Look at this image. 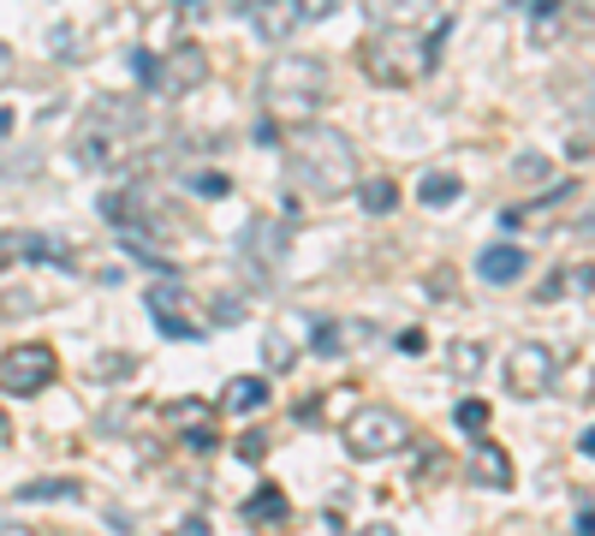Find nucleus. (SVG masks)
I'll use <instances>...</instances> for the list:
<instances>
[{"label": "nucleus", "mask_w": 595, "mask_h": 536, "mask_svg": "<svg viewBox=\"0 0 595 536\" xmlns=\"http://www.w3.org/2000/svg\"><path fill=\"white\" fill-rule=\"evenodd\" d=\"M143 138H150V113H143V101L96 96L90 108H84V120H78L71 150H78L84 167H120V162H132V150Z\"/></svg>", "instance_id": "f257e3e1"}, {"label": "nucleus", "mask_w": 595, "mask_h": 536, "mask_svg": "<svg viewBox=\"0 0 595 536\" xmlns=\"http://www.w3.org/2000/svg\"><path fill=\"white\" fill-rule=\"evenodd\" d=\"M286 173L310 197H340L357 185V150L333 125H304V132L286 138Z\"/></svg>", "instance_id": "f03ea898"}, {"label": "nucleus", "mask_w": 595, "mask_h": 536, "mask_svg": "<svg viewBox=\"0 0 595 536\" xmlns=\"http://www.w3.org/2000/svg\"><path fill=\"white\" fill-rule=\"evenodd\" d=\"M328 90H333V72L316 54H274L263 66V108L274 120H286L293 132L316 125V113L328 108Z\"/></svg>", "instance_id": "7ed1b4c3"}, {"label": "nucleus", "mask_w": 595, "mask_h": 536, "mask_svg": "<svg viewBox=\"0 0 595 536\" xmlns=\"http://www.w3.org/2000/svg\"><path fill=\"white\" fill-rule=\"evenodd\" d=\"M441 36H447V19L434 24V31H417V24H382V31L364 42V72L375 84H387V90H405V84H417L434 66Z\"/></svg>", "instance_id": "20e7f679"}, {"label": "nucleus", "mask_w": 595, "mask_h": 536, "mask_svg": "<svg viewBox=\"0 0 595 536\" xmlns=\"http://www.w3.org/2000/svg\"><path fill=\"white\" fill-rule=\"evenodd\" d=\"M340 436H345V453L352 459H387V453L411 447V424H405L394 405H357Z\"/></svg>", "instance_id": "39448f33"}, {"label": "nucleus", "mask_w": 595, "mask_h": 536, "mask_svg": "<svg viewBox=\"0 0 595 536\" xmlns=\"http://www.w3.org/2000/svg\"><path fill=\"white\" fill-rule=\"evenodd\" d=\"M54 375H60V358H54L48 346H36V340H24V346H12V352H0V394H12V400L42 394Z\"/></svg>", "instance_id": "423d86ee"}, {"label": "nucleus", "mask_w": 595, "mask_h": 536, "mask_svg": "<svg viewBox=\"0 0 595 536\" xmlns=\"http://www.w3.org/2000/svg\"><path fill=\"white\" fill-rule=\"evenodd\" d=\"M554 375H560V352H554V346H542V340H518L513 358H506V387H513L518 400L548 394Z\"/></svg>", "instance_id": "0eeeda50"}, {"label": "nucleus", "mask_w": 595, "mask_h": 536, "mask_svg": "<svg viewBox=\"0 0 595 536\" xmlns=\"http://www.w3.org/2000/svg\"><path fill=\"white\" fill-rule=\"evenodd\" d=\"M328 12H333L328 0H263V7H244V19H251V31L263 42H286L298 24H316Z\"/></svg>", "instance_id": "6e6552de"}, {"label": "nucleus", "mask_w": 595, "mask_h": 536, "mask_svg": "<svg viewBox=\"0 0 595 536\" xmlns=\"http://www.w3.org/2000/svg\"><path fill=\"white\" fill-rule=\"evenodd\" d=\"M185 286H173V281H162V286H150L143 293V304H150V316H155V328H162L167 340H202V328L191 322V310H185Z\"/></svg>", "instance_id": "1a4fd4ad"}, {"label": "nucleus", "mask_w": 595, "mask_h": 536, "mask_svg": "<svg viewBox=\"0 0 595 536\" xmlns=\"http://www.w3.org/2000/svg\"><path fill=\"white\" fill-rule=\"evenodd\" d=\"M280 239H286V233H280V221H274V215H256V221L244 227V244H239V251H244V263L263 274V281L274 274V263H280V251H286Z\"/></svg>", "instance_id": "9d476101"}, {"label": "nucleus", "mask_w": 595, "mask_h": 536, "mask_svg": "<svg viewBox=\"0 0 595 536\" xmlns=\"http://www.w3.org/2000/svg\"><path fill=\"white\" fill-rule=\"evenodd\" d=\"M7 263H60V269H71V251L54 244L48 233H0V269Z\"/></svg>", "instance_id": "9b49d317"}, {"label": "nucleus", "mask_w": 595, "mask_h": 536, "mask_svg": "<svg viewBox=\"0 0 595 536\" xmlns=\"http://www.w3.org/2000/svg\"><path fill=\"white\" fill-rule=\"evenodd\" d=\"M167 424L185 429V441H191L197 453H209V447H214V405H202V400H173V405H167Z\"/></svg>", "instance_id": "f8f14e48"}, {"label": "nucleus", "mask_w": 595, "mask_h": 536, "mask_svg": "<svg viewBox=\"0 0 595 536\" xmlns=\"http://www.w3.org/2000/svg\"><path fill=\"white\" fill-rule=\"evenodd\" d=\"M209 78V61H202V48L197 42H179V48L167 54V66H162V96H179V90H191V84Z\"/></svg>", "instance_id": "ddd939ff"}, {"label": "nucleus", "mask_w": 595, "mask_h": 536, "mask_svg": "<svg viewBox=\"0 0 595 536\" xmlns=\"http://www.w3.org/2000/svg\"><path fill=\"white\" fill-rule=\"evenodd\" d=\"M525 263H530L525 244H488V251L476 256V274L495 281V286H506V281H525Z\"/></svg>", "instance_id": "4468645a"}, {"label": "nucleus", "mask_w": 595, "mask_h": 536, "mask_svg": "<svg viewBox=\"0 0 595 536\" xmlns=\"http://www.w3.org/2000/svg\"><path fill=\"white\" fill-rule=\"evenodd\" d=\"M471 477L488 489H513V459L500 441H471Z\"/></svg>", "instance_id": "2eb2a0df"}, {"label": "nucleus", "mask_w": 595, "mask_h": 536, "mask_svg": "<svg viewBox=\"0 0 595 536\" xmlns=\"http://www.w3.org/2000/svg\"><path fill=\"white\" fill-rule=\"evenodd\" d=\"M293 518V501L280 495V489H256L251 501H244V525H286Z\"/></svg>", "instance_id": "dca6fc26"}, {"label": "nucleus", "mask_w": 595, "mask_h": 536, "mask_svg": "<svg viewBox=\"0 0 595 536\" xmlns=\"http://www.w3.org/2000/svg\"><path fill=\"white\" fill-rule=\"evenodd\" d=\"M221 405H227V412H263V405H268V382H263V375H239V382H227Z\"/></svg>", "instance_id": "f3484780"}, {"label": "nucleus", "mask_w": 595, "mask_h": 536, "mask_svg": "<svg viewBox=\"0 0 595 536\" xmlns=\"http://www.w3.org/2000/svg\"><path fill=\"white\" fill-rule=\"evenodd\" d=\"M101 215H108L113 227H143L150 221V203H143L137 192H108L101 197Z\"/></svg>", "instance_id": "a211bd4d"}, {"label": "nucleus", "mask_w": 595, "mask_h": 536, "mask_svg": "<svg viewBox=\"0 0 595 536\" xmlns=\"http://www.w3.org/2000/svg\"><path fill=\"white\" fill-rule=\"evenodd\" d=\"M464 192L459 173H423V185H417V197H423V209H453Z\"/></svg>", "instance_id": "6ab92c4d"}, {"label": "nucleus", "mask_w": 595, "mask_h": 536, "mask_svg": "<svg viewBox=\"0 0 595 536\" xmlns=\"http://www.w3.org/2000/svg\"><path fill=\"white\" fill-rule=\"evenodd\" d=\"M483 364H488L483 340H453V346H447V370H453L459 382H471V375H483Z\"/></svg>", "instance_id": "aec40b11"}, {"label": "nucleus", "mask_w": 595, "mask_h": 536, "mask_svg": "<svg viewBox=\"0 0 595 536\" xmlns=\"http://www.w3.org/2000/svg\"><path fill=\"white\" fill-rule=\"evenodd\" d=\"M19 501H84V489L71 477H42V483H24Z\"/></svg>", "instance_id": "412c9836"}, {"label": "nucleus", "mask_w": 595, "mask_h": 536, "mask_svg": "<svg viewBox=\"0 0 595 536\" xmlns=\"http://www.w3.org/2000/svg\"><path fill=\"white\" fill-rule=\"evenodd\" d=\"M357 203H364L370 215H387L399 203V185L387 179V173H382V179H364V185H357Z\"/></svg>", "instance_id": "4be33fe9"}, {"label": "nucleus", "mask_w": 595, "mask_h": 536, "mask_svg": "<svg viewBox=\"0 0 595 536\" xmlns=\"http://www.w3.org/2000/svg\"><path fill=\"white\" fill-rule=\"evenodd\" d=\"M459 429H471V441H483V429H488V405L483 400H459Z\"/></svg>", "instance_id": "5701e85b"}, {"label": "nucleus", "mask_w": 595, "mask_h": 536, "mask_svg": "<svg viewBox=\"0 0 595 536\" xmlns=\"http://www.w3.org/2000/svg\"><path fill=\"white\" fill-rule=\"evenodd\" d=\"M125 256H137L143 269H162V274H173V263H167L162 251H150V239H143V233H125Z\"/></svg>", "instance_id": "b1692460"}, {"label": "nucleus", "mask_w": 595, "mask_h": 536, "mask_svg": "<svg viewBox=\"0 0 595 536\" xmlns=\"http://www.w3.org/2000/svg\"><path fill=\"white\" fill-rule=\"evenodd\" d=\"M132 72H137L143 84H150V90H162V61H155L150 48H137V54H132Z\"/></svg>", "instance_id": "393cba45"}, {"label": "nucleus", "mask_w": 595, "mask_h": 536, "mask_svg": "<svg viewBox=\"0 0 595 536\" xmlns=\"http://www.w3.org/2000/svg\"><path fill=\"white\" fill-rule=\"evenodd\" d=\"M310 346H316L322 358H333V352L345 346V340H340V322H316V340H310Z\"/></svg>", "instance_id": "a878e982"}, {"label": "nucleus", "mask_w": 595, "mask_h": 536, "mask_svg": "<svg viewBox=\"0 0 595 536\" xmlns=\"http://www.w3.org/2000/svg\"><path fill=\"white\" fill-rule=\"evenodd\" d=\"M191 192H202V197H227L232 185H227V173H197V179H191Z\"/></svg>", "instance_id": "bb28decb"}, {"label": "nucleus", "mask_w": 595, "mask_h": 536, "mask_svg": "<svg viewBox=\"0 0 595 536\" xmlns=\"http://www.w3.org/2000/svg\"><path fill=\"white\" fill-rule=\"evenodd\" d=\"M293 358H298V352L286 346V335H268V364H274V370H293Z\"/></svg>", "instance_id": "cd10ccee"}, {"label": "nucleus", "mask_w": 595, "mask_h": 536, "mask_svg": "<svg viewBox=\"0 0 595 536\" xmlns=\"http://www.w3.org/2000/svg\"><path fill=\"white\" fill-rule=\"evenodd\" d=\"M554 298H565V269H554L542 286H536V304H554Z\"/></svg>", "instance_id": "c85d7f7f"}, {"label": "nucleus", "mask_w": 595, "mask_h": 536, "mask_svg": "<svg viewBox=\"0 0 595 536\" xmlns=\"http://www.w3.org/2000/svg\"><path fill=\"white\" fill-rule=\"evenodd\" d=\"M209 316H214V322H239V316H244V298H214Z\"/></svg>", "instance_id": "c756f323"}, {"label": "nucleus", "mask_w": 595, "mask_h": 536, "mask_svg": "<svg viewBox=\"0 0 595 536\" xmlns=\"http://www.w3.org/2000/svg\"><path fill=\"white\" fill-rule=\"evenodd\" d=\"M565 286H572V293H590V286H595V263H577V269H565Z\"/></svg>", "instance_id": "7c9ffc66"}, {"label": "nucleus", "mask_w": 595, "mask_h": 536, "mask_svg": "<svg viewBox=\"0 0 595 536\" xmlns=\"http://www.w3.org/2000/svg\"><path fill=\"white\" fill-rule=\"evenodd\" d=\"M423 346H429V335H423V328H405V335H399V352H423Z\"/></svg>", "instance_id": "2f4dec72"}, {"label": "nucleus", "mask_w": 595, "mask_h": 536, "mask_svg": "<svg viewBox=\"0 0 595 536\" xmlns=\"http://www.w3.org/2000/svg\"><path fill=\"white\" fill-rule=\"evenodd\" d=\"M125 370H132L125 358H101V364H90V375H96V382H101V375H125Z\"/></svg>", "instance_id": "473e14b6"}, {"label": "nucleus", "mask_w": 595, "mask_h": 536, "mask_svg": "<svg viewBox=\"0 0 595 536\" xmlns=\"http://www.w3.org/2000/svg\"><path fill=\"white\" fill-rule=\"evenodd\" d=\"M513 173H518V179H542V162H536V155H518Z\"/></svg>", "instance_id": "72a5a7b5"}, {"label": "nucleus", "mask_w": 595, "mask_h": 536, "mask_svg": "<svg viewBox=\"0 0 595 536\" xmlns=\"http://www.w3.org/2000/svg\"><path fill=\"white\" fill-rule=\"evenodd\" d=\"M244 459H263L268 453V441H263V429H256V436H244V447H239Z\"/></svg>", "instance_id": "f704fd0d"}, {"label": "nucleus", "mask_w": 595, "mask_h": 536, "mask_svg": "<svg viewBox=\"0 0 595 536\" xmlns=\"http://www.w3.org/2000/svg\"><path fill=\"white\" fill-rule=\"evenodd\" d=\"M417 471H423V477H441V471H447V453H423V466H417Z\"/></svg>", "instance_id": "c9c22d12"}, {"label": "nucleus", "mask_w": 595, "mask_h": 536, "mask_svg": "<svg viewBox=\"0 0 595 536\" xmlns=\"http://www.w3.org/2000/svg\"><path fill=\"white\" fill-rule=\"evenodd\" d=\"M173 536H209V525H202V518H185V525L173 530Z\"/></svg>", "instance_id": "e433bc0d"}, {"label": "nucleus", "mask_w": 595, "mask_h": 536, "mask_svg": "<svg viewBox=\"0 0 595 536\" xmlns=\"http://www.w3.org/2000/svg\"><path fill=\"white\" fill-rule=\"evenodd\" d=\"M7 78H12V48L0 42V84H7Z\"/></svg>", "instance_id": "4c0bfd02"}, {"label": "nucleus", "mask_w": 595, "mask_h": 536, "mask_svg": "<svg viewBox=\"0 0 595 536\" xmlns=\"http://www.w3.org/2000/svg\"><path fill=\"white\" fill-rule=\"evenodd\" d=\"M572 536H595V513H577V530Z\"/></svg>", "instance_id": "58836bf2"}, {"label": "nucleus", "mask_w": 595, "mask_h": 536, "mask_svg": "<svg viewBox=\"0 0 595 536\" xmlns=\"http://www.w3.org/2000/svg\"><path fill=\"white\" fill-rule=\"evenodd\" d=\"M577 233H584V239H595V203H590V215H584V221H577Z\"/></svg>", "instance_id": "ea45409f"}, {"label": "nucleus", "mask_w": 595, "mask_h": 536, "mask_svg": "<svg viewBox=\"0 0 595 536\" xmlns=\"http://www.w3.org/2000/svg\"><path fill=\"white\" fill-rule=\"evenodd\" d=\"M357 536H399V530H394V525H364Z\"/></svg>", "instance_id": "a19ab883"}, {"label": "nucleus", "mask_w": 595, "mask_h": 536, "mask_svg": "<svg viewBox=\"0 0 595 536\" xmlns=\"http://www.w3.org/2000/svg\"><path fill=\"white\" fill-rule=\"evenodd\" d=\"M577 447H584V453L595 459V429H584V441H577Z\"/></svg>", "instance_id": "79ce46f5"}, {"label": "nucleus", "mask_w": 595, "mask_h": 536, "mask_svg": "<svg viewBox=\"0 0 595 536\" xmlns=\"http://www.w3.org/2000/svg\"><path fill=\"white\" fill-rule=\"evenodd\" d=\"M590 394H595V387H590Z\"/></svg>", "instance_id": "37998d69"}]
</instances>
